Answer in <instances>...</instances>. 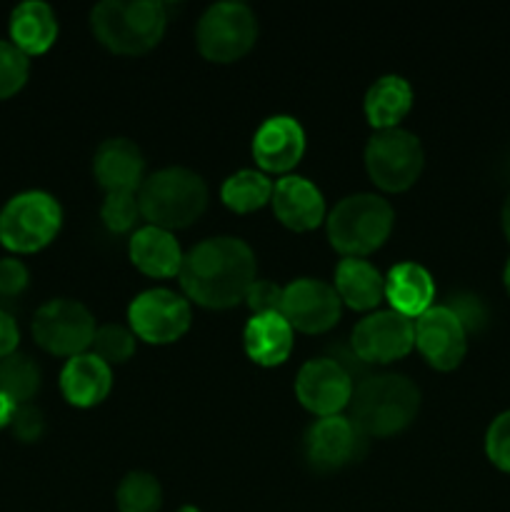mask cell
I'll list each match as a JSON object with an SVG mask.
<instances>
[{
    "label": "cell",
    "mask_w": 510,
    "mask_h": 512,
    "mask_svg": "<svg viewBox=\"0 0 510 512\" xmlns=\"http://www.w3.org/2000/svg\"><path fill=\"white\" fill-rule=\"evenodd\" d=\"M95 330L90 310L70 298L50 300L33 318V335L40 348L60 358L83 355L93 345Z\"/></svg>",
    "instance_id": "obj_9"
},
{
    "label": "cell",
    "mask_w": 510,
    "mask_h": 512,
    "mask_svg": "<svg viewBox=\"0 0 510 512\" xmlns=\"http://www.w3.org/2000/svg\"><path fill=\"white\" fill-rule=\"evenodd\" d=\"M168 10L158 0H105L90 13L95 38L118 55H145L163 40Z\"/></svg>",
    "instance_id": "obj_3"
},
{
    "label": "cell",
    "mask_w": 510,
    "mask_h": 512,
    "mask_svg": "<svg viewBox=\"0 0 510 512\" xmlns=\"http://www.w3.org/2000/svg\"><path fill=\"white\" fill-rule=\"evenodd\" d=\"M15 408H18V405H15L13 400L5 398V395L0 393V430L8 428L10 420H13V415H15Z\"/></svg>",
    "instance_id": "obj_38"
},
{
    "label": "cell",
    "mask_w": 510,
    "mask_h": 512,
    "mask_svg": "<svg viewBox=\"0 0 510 512\" xmlns=\"http://www.w3.org/2000/svg\"><path fill=\"white\" fill-rule=\"evenodd\" d=\"M363 108L373 128L393 130L413 108V88L400 75H383L368 88Z\"/></svg>",
    "instance_id": "obj_25"
},
{
    "label": "cell",
    "mask_w": 510,
    "mask_h": 512,
    "mask_svg": "<svg viewBox=\"0 0 510 512\" xmlns=\"http://www.w3.org/2000/svg\"><path fill=\"white\" fill-rule=\"evenodd\" d=\"M18 323L13 320V315H8L5 310H0V358H8L18 348Z\"/></svg>",
    "instance_id": "obj_37"
},
{
    "label": "cell",
    "mask_w": 510,
    "mask_h": 512,
    "mask_svg": "<svg viewBox=\"0 0 510 512\" xmlns=\"http://www.w3.org/2000/svg\"><path fill=\"white\" fill-rule=\"evenodd\" d=\"M10 430L20 443H38L45 433L43 413L33 405H18L13 420H10Z\"/></svg>",
    "instance_id": "obj_34"
},
{
    "label": "cell",
    "mask_w": 510,
    "mask_h": 512,
    "mask_svg": "<svg viewBox=\"0 0 510 512\" xmlns=\"http://www.w3.org/2000/svg\"><path fill=\"white\" fill-rule=\"evenodd\" d=\"M63 225V210L50 193L28 190L0 210V243L13 253H38L50 245Z\"/></svg>",
    "instance_id": "obj_6"
},
{
    "label": "cell",
    "mask_w": 510,
    "mask_h": 512,
    "mask_svg": "<svg viewBox=\"0 0 510 512\" xmlns=\"http://www.w3.org/2000/svg\"><path fill=\"white\" fill-rule=\"evenodd\" d=\"M58 38V20L50 5L40 0L20 3L10 15V40L23 55H43Z\"/></svg>",
    "instance_id": "obj_23"
},
{
    "label": "cell",
    "mask_w": 510,
    "mask_h": 512,
    "mask_svg": "<svg viewBox=\"0 0 510 512\" xmlns=\"http://www.w3.org/2000/svg\"><path fill=\"white\" fill-rule=\"evenodd\" d=\"M395 213L380 195L358 193L340 200L328 215V238L345 258H365L390 238Z\"/></svg>",
    "instance_id": "obj_5"
},
{
    "label": "cell",
    "mask_w": 510,
    "mask_h": 512,
    "mask_svg": "<svg viewBox=\"0 0 510 512\" xmlns=\"http://www.w3.org/2000/svg\"><path fill=\"white\" fill-rule=\"evenodd\" d=\"M28 268L18 258L0 260V295L3 298H18L28 288Z\"/></svg>",
    "instance_id": "obj_36"
},
{
    "label": "cell",
    "mask_w": 510,
    "mask_h": 512,
    "mask_svg": "<svg viewBox=\"0 0 510 512\" xmlns=\"http://www.w3.org/2000/svg\"><path fill=\"white\" fill-rule=\"evenodd\" d=\"M128 320L135 338L150 345H168L188 333L190 305L173 290L153 288L130 303Z\"/></svg>",
    "instance_id": "obj_10"
},
{
    "label": "cell",
    "mask_w": 510,
    "mask_h": 512,
    "mask_svg": "<svg viewBox=\"0 0 510 512\" xmlns=\"http://www.w3.org/2000/svg\"><path fill=\"white\" fill-rule=\"evenodd\" d=\"M115 500L120 512H158L163 505V488L155 475L135 470L120 480Z\"/></svg>",
    "instance_id": "obj_28"
},
{
    "label": "cell",
    "mask_w": 510,
    "mask_h": 512,
    "mask_svg": "<svg viewBox=\"0 0 510 512\" xmlns=\"http://www.w3.org/2000/svg\"><path fill=\"white\" fill-rule=\"evenodd\" d=\"M350 345L365 365L393 363L415 348V323L395 310H375L355 325Z\"/></svg>",
    "instance_id": "obj_11"
},
{
    "label": "cell",
    "mask_w": 510,
    "mask_h": 512,
    "mask_svg": "<svg viewBox=\"0 0 510 512\" xmlns=\"http://www.w3.org/2000/svg\"><path fill=\"white\" fill-rule=\"evenodd\" d=\"M353 378L330 358H315L300 368L295 395L318 418L340 415L353 400Z\"/></svg>",
    "instance_id": "obj_14"
},
{
    "label": "cell",
    "mask_w": 510,
    "mask_h": 512,
    "mask_svg": "<svg viewBox=\"0 0 510 512\" xmlns=\"http://www.w3.org/2000/svg\"><path fill=\"white\" fill-rule=\"evenodd\" d=\"M415 348L435 370H455L468 350V333L453 310L433 305L415 320Z\"/></svg>",
    "instance_id": "obj_15"
},
{
    "label": "cell",
    "mask_w": 510,
    "mask_h": 512,
    "mask_svg": "<svg viewBox=\"0 0 510 512\" xmlns=\"http://www.w3.org/2000/svg\"><path fill=\"white\" fill-rule=\"evenodd\" d=\"M30 75L28 55L20 53L13 43L0 40V100L13 98Z\"/></svg>",
    "instance_id": "obj_30"
},
{
    "label": "cell",
    "mask_w": 510,
    "mask_h": 512,
    "mask_svg": "<svg viewBox=\"0 0 510 512\" xmlns=\"http://www.w3.org/2000/svg\"><path fill=\"white\" fill-rule=\"evenodd\" d=\"M420 140L403 128L378 130L365 148V168L373 183L388 193H403L423 173Z\"/></svg>",
    "instance_id": "obj_8"
},
{
    "label": "cell",
    "mask_w": 510,
    "mask_h": 512,
    "mask_svg": "<svg viewBox=\"0 0 510 512\" xmlns=\"http://www.w3.org/2000/svg\"><path fill=\"white\" fill-rule=\"evenodd\" d=\"M340 310H343V303H340L338 293L333 285L323 283V280L300 278L283 288L280 315L288 320L290 328L300 330V333H325L340 320Z\"/></svg>",
    "instance_id": "obj_12"
},
{
    "label": "cell",
    "mask_w": 510,
    "mask_h": 512,
    "mask_svg": "<svg viewBox=\"0 0 510 512\" xmlns=\"http://www.w3.org/2000/svg\"><path fill=\"white\" fill-rule=\"evenodd\" d=\"M445 308L453 310L455 318L463 323L465 333H478V330L485 325V320H488V310H485L483 300L468 293L453 295V298L445 303Z\"/></svg>",
    "instance_id": "obj_33"
},
{
    "label": "cell",
    "mask_w": 510,
    "mask_h": 512,
    "mask_svg": "<svg viewBox=\"0 0 510 512\" xmlns=\"http://www.w3.org/2000/svg\"><path fill=\"white\" fill-rule=\"evenodd\" d=\"M485 453L495 468L510 473V410L500 413L485 433Z\"/></svg>",
    "instance_id": "obj_32"
},
{
    "label": "cell",
    "mask_w": 510,
    "mask_h": 512,
    "mask_svg": "<svg viewBox=\"0 0 510 512\" xmlns=\"http://www.w3.org/2000/svg\"><path fill=\"white\" fill-rule=\"evenodd\" d=\"M140 215L163 230L188 228L208 205V188L188 168H163L148 175L138 190Z\"/></svg>",
    "instance_id": "obj_4"
},
{
    "label": "cell",
    "mask_w": 510,
    "mask_h": 512,
    "mask_svg": "<svg viewBox=\"0 0 510 512\" xmlns=\"http://www.w3.org/2000/svg\"><path fill=\"white\" fill-rule=\"evenodd\" d=\"M40 388V368L28 355L13 353L0 358V393L15 405H28Z\"/></svg>",
    "instance_id": "obj_27"
},
{
    "label": "cell",
    "mask_w": 510,
    "mask_h": 512,
    "mask_svg": "<svg viewBox=\"0 0 510 512\" xmlns=\"http://www.w3.org/2000/svg\"><path fill=\"white\" fill-rule=\"evenodd\" d=\"M503 280H505V288H508V293H510V258H508V263H505V270H503Z\"/></svg>",
    "instance_id": "obj_40"
},
{
    "label": "cell",
    "mask_w": 510,
    "mask_h": 512,
    "mask_svg": "<svg viewBox=\"0 0 510 512\" xmlns=\"http://www.w3.org/2000/svg\"><path fill=\"white\" fill-rule=\"evenodd\" d=\"M503 230H505V235H508V240H510V193H508V198H505V203H503Z\"/></svg>",
    "instance_id": "obj_39"
},
{
    "label": "cell",
    "mask_w": 510,
    "mask_h": 512,
    "mask_svg": "<svg viewBox=\"0 0 510 512\" xmlns=\"http://www.w3.org/2000/svg\"><path fill=\"white\" fill-rule=\"evenodd\" d=\"M273 188L268 175L258 173V170H240V173L230 175L220 188V198L235 213H253L260 210L265 203L273 198Z\"/></svg>",
    "instance_id": "obj_26"
},
{
    "label": "cell",
    "mask_w": 510,
    "mask_h": 512,
    "mask_svg": "<svg viewBox=\"0 0 510 512\" xmlns=\"http://www.w3.org/2000/svg\"><path fill=\"white\" fill-rule=\"evenodd\" d=\"M93 173L108 193H135L143 185L145 158L133 140L110 138L95 150Z\"/></svg>",
    "instance_id": "obj_18"
},
{
    "label": "cell",
    "mask_w": 510,
    "mask_h": 512,
    "mask_svg": "<svg viewBox=\"0 0 510 512\" xmlns=\"http://www.w3.org/2000/svg\"><path fill=\"white\" fill-rule=\"evenodd\" d=\"M243 345L253 363L275 368L293 353V328L280 313L253 315L243 330Z\"/></svg>",
    "instance_id": "obj_21"
},
{
    "label": "cell",
    "mask_w": 510,
    "mask_h": 512,
    "mask_svg": "<svg viewBox=\"0 0 510 512\" xmlns=\"http://www.w3.org/2000/svg\"><path fill=\"white\" fill-rule=\"evenodd\" d=\"M385 298L390 300L395 313L410 320L420 318L425 310L433 308L435 283L423 265L400 263L385 278Z\"/></svg>",
    "instance_id": "obj_22"
},
{
    "label": "cell",
    "mask_w": 510,
    "mask_h": 512,
    "mask_svg": "<svg viewBox=\"0 0 510 512\" xmlns=\"http://www.w3.org/2000/svg\"><path fill=\"white\" fill-rule=\"evenodd\" d=\"M305 153V133L290 115L268 118L253 138V158L268 173H288Z\"/></svg>",
    "instance_id": "obj_16"
},
{
    "label": "cell",
    "mask_w": 510,
    "mask_h": 512,
    "mask_svg": "<svg viewBox=\"0 0 510 512\" xmlns=\"http://www.w3.org/2000/svg\"><path fill=\"white\" fill-rule=\"evenodd\" d=\"M178 278L185 295L203 308H233L255 283V253L240 238H208L183 255Z\"/></svg>",
    "instance_id": "obj_1"
},
{
    "label": "cell",
    "mask_w": 510,
    "mask_h": 512,
    "mask_svg": "<svg viewBox=\"0 0 510 512\" xmlns=\"http://www.w3.org/2000/svg\"><path fill=\"white\" fill-rule=\"evenodd\" d=\"M113 388V370L93 353L75 355L60 373V390L75 408H93L103 403Z\"/></svg>",
    "instance_id": "obj_19"
},
{
    "label": "cell",
    "mask_w": 510,
    "mask_h": 512,
    "mask_svg": "<svg viewBox=\"0 0 510 512\" xmlns=\"http://www.w3.org/2000/svg\"><path fill=\"white\" fill-rule=\"evenodd\" d=\"M100 218H103L105 228L110 233H128V230H133L140 218L138 193H108L103 208H100Z\"/></svg>",
    "instance_id": "obj_31"
},
{
    "label": "cell",
    "mask_w": 510,
    "mask_h": 512,
    "mask_svg": "<svg viewBox=\"0 0 510 512\" xmlns=\"http://www.w3.org/2000/svg\"><path fill=\"white\" fill-rule=\"evenodd\" d=\"M270 203H273L275 218L295 233L315 230L325 218L323 193L308 178H300V175L280 178L275 183Z\"/></svg>",
    "instance_id": "obj_17"
},
{
    "label": "cell",
    "mask_w": 510,
    "mask_h": 512,
    "mask_svg": "<svg viewBox=\"0 0 510 512\" xmlns=\"http://www.w3.org/2000/svg\"><path fill=\"white\" fill-rule=\"evenodd\" d=\"M365 438L358 425L343 415H330V418L315 420L305 433V458L310 468L320 473L340 470L345 465L360 460L365 453Z\"/></svg>",
    "instance_id": "obj_13"
},
{
    "label": "cell",
    "mask_w": 510,
    "mask_h": 512,
    "mask_svg": "<svg viewBox=\"0 0 510 512\" xmlns=\"http://www.w3.org/2000/svg\"><path fill=\"white\" fill-rule=\"evenodd\" d=\"M420 410V390L398 373L370 375L360 380L350 400V420L365 438H390L415 420Z\"/></svg>",
    "instance_id": "obj_2"
},
{
    "label": "cell",
    "mask_w": 510,
    "mask_h": 512,
    "mask_svg": "<svg viewBox=\"0 0 510 512\" xmlns=\"http://www.w3.org/2000/svg\"><path fill=\"white\" fill-rule=\"evenodd\" d=\"M130 260L150 278H173L183 268V250L170 230L145 225L130 238Z\"/></svg>",
    "instance_id": "obj_20"
},
{
    "label": "cell",
    "mask_w": 510,
    "mask_h": 512,
    "mask_svg": "<svg viewBox=\"0 0 510 512\" xmlns=\"http://www.w3.org/2000/svg\"><path fill=\"white\" fill-rule=\"evenodd\" d=\"M335 293L353 310H373L385 298V278L363 258H343L335 268Z\"/></svg>",
    "instance_id": "obj_24"
},
{
    "label": "cell",
    "mask_w": 510,
    "mask_h": 512,
    "mask_svg": "<svg viewBox=\"0 0 510 512\" xmlns=\"http://www.w3.org/2000/svg\"><path fill=\"white\" fill-rule=\"evenodd\" d=\"M93 355H98L103 363L118 365L130 360V355L135 353V335L133 330L123 328L118 323H108L103 328L95 330L93 338Z\"/></svg>",
    "instance_id": "obj_29"
},
{
    "label": "cell",
    "mask_w": 510,
    "mask_h": 512,
    "mask_svg": "<svg viewBox=\"0 0 510 512\" xmlns=\"http://www.w3.org/2000/svg\"><path fill=\"white\" fill-rule=\"evenodd\" d=\"M178 512H200V510L193 508V505H183V508H180Z\"/></svg>",
    "instance_id": "obj_41"
},
{
    "label": "cell",
    "mask_w": 510,
    "mask_h": 512,
    "mask_svg": "<svg viewBox=\"0 0 510 512\" xmlns=\"http://www.w3.org/2000/svg\"><path fill=\"white\" fill-rule=\"evenodd\" d=\"M245 303L253 310L255 315H268V313H280V305H283V288L270 280H255L250 285L248 295H245Z\"/></svg>",
    "instance_id": "obj_35"
},
{
    "label": "cell",
    "mask_w": 510,
    "mask_h": 512,
    "mask_svg": "<svg viewBox=\"0 0 510 512\" xmlns=\"http://www.w3.org/2000/svg\"><path fill=\"white\" fill-rule=\"evenodd\" d=\"M258 38V20L245 3H215L198 20L195 40L210 63H235L250 53Z\"/></svg>",
    "instance_id": "obj_7"
}]
</instances>
